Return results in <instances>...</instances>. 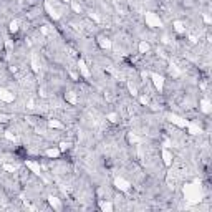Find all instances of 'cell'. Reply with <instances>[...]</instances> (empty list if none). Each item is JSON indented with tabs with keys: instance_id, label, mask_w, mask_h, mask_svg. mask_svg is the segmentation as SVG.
I'll list each match as a JSON object with an SVG mask.
<instances>
[{
	"instance_id": "6da1fadb",
	"label": "cell",
	"mask_w": 212,
	"mask_h": 212,
	"mask_svg": "<svg viewBox=\"0 0 212 212\" xmlns=\"http://www.w3.org/2000/svg\"><path fill=\"white\" fill-rule=\"evenodd\" d=\"M98 191H106V184H101V186L98 187ZM106 196H108V200H113L114 194H108V192H106Z\"/></svg>"
}]
</instances>
